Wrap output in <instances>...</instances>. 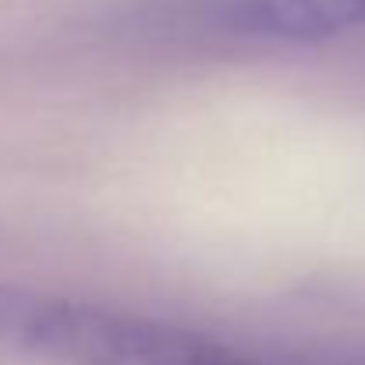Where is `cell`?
<instances>
[{
  "label": "cell",
  "instance_id": "obj_1",
  "mask_svg": "<svg viewBox=\"0 0 365 365\" xmlns=\"http://www.w3.org/2000/svg\"><path fill=\"white\" fill-rule=\"evenodd\" d=\"M0 344L53 365H309L185 323L0 284Z\"/></svg>",
  "mask_w": 365,
  "mask_h": 365
},
{
  "label": "cell",
  "instance_id": "obj_2",
  "mask_svg": "<svg viewBox=\"0 0 365 365\" xmlns=\"http://www.w3.org/2000/svg\"><path fill=\"white\" fill-rule=\"evenodd\" d=\"M188 18L245 43H323L365 29V0H185Z\"/></svg>",
  "mask_w": 365,
  "mask_h": 365
}]
</instances>
